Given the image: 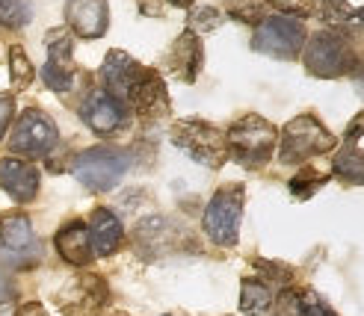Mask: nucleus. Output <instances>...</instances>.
<instances>
[{
	"mask_svg": "<svg viewBox=\"0 0 364 316\" xmlns=\"http://www.w3.org/2000/svg\"><path fill=\"white\" fill-rule=\"evenodd\" d=\"M276 127L261 116H246L240 121H234L231 130L225 134L228 157H234L246 169H261L269 163L272 148H276Z\"/></svg>",
	"mask_w": 364,
	"mask_h": 316,
	"instance_id": "obj_1",
	"label": "nucleus"
},
{
	"mask_svg": "<svg viewBox=\"0 0 364 316\" xmlns=\"http://www.w3.org/2000/svg\"><path fill=\"white\" fill-rule=\"evenodd\" d=\"M338 148V139L335 134H329L320 119L314 116H296L290 124H284L282 130V151H279V160L287 165V163H305L317 154H329Z\"/></svg>",
	"mask_w": 364,
	"mask_h": 316,
	"instance_id": "obj_2",
	"label": "nucleus"
},
{
	"mask_svg": "<svg viewBox=\"0 0 364 316\" xmlns=\"http://www.w3.org/2000/svg\"><path fill=\"white\" fill-rule=\"evenodd\" d=\"M172 142L184 151L187 157H193L196 163L208 165V169H220L228 157V145H225V134L220 127H213L202 119H184L172 127Z\"/></svg>",
	"mask_w": 364,
	"mask_h": 316,
	"instance_id": "obj_3",
	"label": "nucleus"
},
{
	"mask_svg": "<svg viewBox=\"0 0 364 316\" xmlns=\"http://www.w3.org/2000/svg\"><path fill=\"white\" fill-rule=\"evenodd\" d=\"M355 65H358L355 50L350 45V39H343L341 33L323 30V33L311 36L308 50H305L308 74L323 77V80H332V77H343V74H350Z\"/></svg>",
	"mask_w": 364,
	"mask_h": 316,
	"instance_id": "obj_4",
	"label": "nucleus"
},
{
	"mask_svg": "<svg viewBox=\"0 0 364 316\" xmlns=\"http://www.w3.org/2000/svg\"><path fill=\"white\" fill-rule=\"evenodd\" d=\"M240 219H243V187L228 183V187L216 190L213 198L208 201L202 225H205V234L210 236V243L231 249L234 243H237Z\"/></svg>",
	"mask_w": 364,
	"mask_h": 316,
	"instance_id": "obj_5",
	"label": "nucleus"
},
{
	"mask_svg": "<svg viewBox=\"0 0 364 316\" xmlns=\"http://www.w3.org/2000/svg\"><path fill=\"white\" fill-rule=\"evenodd\" d=\"M131 169V154L122 148H89L75 160V178L92 192H110Z\"/></svg>",
	"mask_w": 364,
	"mask_h": 316,
	"instance_id": "obj_6",
	"label": "nucleus"
},
{
	"mask_svg": "<svg viewBox=\"0 0 364 316\" xmlns=\"http://www.w3.org/2000/svg\"><path fill=\"white\" fill-rule=\"evenodd\" d=\"M42 246L36 243L33 225L24 213H6L0 219V266L30 269L39 263Z\"/></svg>",
	"mask_w": 364,
	"mask_h": 316,
	"instance_id": "obj_7",
	"label": "nucleus"
},
{
	"mask_svg": "<svg viewBox=\"0 0 364 316\" xmlns=\"http://www.w3.org/2000/svg\"><path fill=\"white\" fill-rule=\"evenodd\" d=\"M305 39H308V33L299 18L269 15L264 24H258L252 48L258 53H267V57H276V60H294V57H299Z\"/></svg>",
	"mask_w": 364,
	"mask_h": 316,
	"instance_id": "obj_8",
	"label": "nucleus"
},
{
	"mask_svg": "<svg viewBox=\"0 0 364 316\" xmlns=\"http://www.w3.org/2000/svg\"><path fill=\"white\" fill-rule=\"evenodd\" d=\"M60 142L57 124L42 109H24L21 119L15 121V130L9 136V148L18 157H48Z\"/></svg>",
	"mask_w": 364,
	"mask_h": 316,
	"instance_id": "obj_9",
	"label": "nucleus"
},
{
	"mask_svg": "<svg viewBox=\"0 0 364 316\" xmlns=\"http://www.w3.org/2000/svg\"><path fill=\"white\" fill-rule=\"evenodd\" d=\"M107 299H110V290H107L104 278L80 275L57 295V305L65 316H95L98 310H104Z\"/></svg>",
	"mask_w": 364,
	"mask_h": 316,
	"instance_id": "obj_10",
	"label": "nucleus"
},
{
	"mask_svg": "<svg viewBox=\"0 0 364 316\" xmlns=\"http://www.w3.org/2000/svg\"><path fill=\"white\" fill-rule=\"evenodd\" d=\"M83 121L95 130L98 136H116L122 127H127V107L107 95L104 89H95L80 107Z\"/></svg>",
	"mask_w": 364,
	"mask_h": 316,
	"instance_id": "obj_11",
	"label": "nucleus"
},
{
	"mask_svg": "<svg viewBox=\"0 0 364 316\" xmlns=\"http://www.w3.org/2000/svg\"><path fill=\"white\" fill-rule=\"evenodd\" d=\"M127 104L136 109V116L142 119H163L169 113V92L166 83L157 71L142 68L139 80L134 83V89L127 92Z\"/></svg>",
	"mask_w": 364,
	"mask_h": 316,
	"instance_id": "obj_12",
	"label": "nucleus"
},
{
	"mask_svg": "<svg viewBox=\"0 0 364 316\" xmlns=\"http://www.w3.org/2000/svg\"><path fill=\"white\" fill-rule=\"evenodd\" d=\"M142 74V65L127 57L124 50H110L107 53V60L101 65V80H104V92L107 95H113L116 101L127 104V92L134 89V83L139 80Z\"/></svg>",
	"mask_w": 364,
	"mask_h": 316,
	"instance_id": "obj_13",
	"label": "nucleus"
},
{
	"mask_svg": "<svg viewBox=\"0 0 364 316\" xmlns=\"http://www.w3.org/2000/svg\"><path fill=\"white\" fill-rule=\"evenodd\" d=\"M65 18L80 39H101L110 24V9H107V0H68Z\"/></svg>",
	"mask_w": 364,
	"mask_h": 316,
	"instance_id": "obj_14",
	"label": "nucleus"
},
{
	"mask_svg": "<svg viewBox=\"0 0 364 316\" xmlns=\"http://www.w3.org/2000/svg\"><path fill=\"white\" fill-rule=\"evenodd\" d=\"M0 187H4L18 204H27L39 192V169L27 160L4 157L0 160Z\"/></svg>",
	"mask_w": 364,
	"mask_h": 316,
	"instance_id": "obj_15",
	"label": "nucleus"
},
{
	"mask_svg": "<svg viewBox=\"0 0 364 316\" xmlns=\"http://www.w3.org/2000/svg\"><path fill=\"white\" fill-rule=\"evenodd\" d=\"M202 62H205V50H202V42H198V36L193 30L181 33L178 42L169 48L166 53V68L169 74H175L178 80L184 83H193L198 77V71H202Z\"/></svg>",
	"mask_w": 364,
	"mask_h": 316,
	"instance_id": "obj_16",
	"label": "nucleus"
},
{
	"mask_svg": "<svg viewBox=\"0 0 364 316\" xmlns=\"http://www.w3.org/2000/svg\"><path fill=\"white\" fill-rule=\"evenodd\" d=\"M122 222L116 219V213H110L107 207H98L89 216V243H92V254L98 257H110L119 251L122 246Z\"/></svg>",
	"mask_w": 364,
	"mask_h": 316,
	"instance_id": "obj_17",
	"label": "nucleus"
},
{
	"mask_svg": "<svg viewBox=\"0 0 364 316\" xmlns=\"http://www.w3.org/2000/svg\"><path fill=\"white\" fill-rule=\"evenodd\" d=\"M57 251L60 257L65 260V263L71 266H89L92 263V243H89V228H86V222H68V225L57 234Z\"/></svg>",
	"mask_w": 364,
	"mask_h": 316,
	"instance_id": "obj_18",
	"label": "nucleus"
},
{
	"mask_svg": "<svg viewBox=\"0 0 364 316\" xmlns=\"http://www.w3.org/2000/svg\"><path fill=\"white\" fill-rule=\"evenodd\" d=\"M276 295L264 278H246L240 290V313L243 316H272Z\"/></svg>",
	"mask_w": 364,
	"mask_h": 316,
	"instance_id": "obj_19",
	"label": "nucleus"
},
{
	"mask_svg": "<svg viewBox=\"0 0 364 316\" xmlns=\"http://www.w3.org/2000/svg\"><path fill=\"white\" fill-rule=\"evenodd\" d=\"M282 316H338L314 290H290L282 295Z\"/></svg>",
	"mask_w": 364,
	"mask_h": 316,
	"instance_id": "obj_20",
	"label": "nucleus"
},
{
	"mask_svg": "<svg viewBox=\"0 0 364 316\" xmlns=\"http://www.w3.org/2000/svg\"><path fill=\"white\" fill-rule=\"evenodd\" d=\"M332 172L343 180V183H353V187H364V151L355 145L341 148L332 160Z\"/></svg>",
	"mask_w": 364,
	"mask_h": 316,
	"instance_id": "obj_21",
	"label": "nucleus"
},
{
	"mask_svg": "<svg viewBox=\"0 0 364 316\" xmlns=\"http://www.w3.org/2000/svg\"><path fill=\"white\" fill-rule=\"evenodd\" d=\"M45 48H48V62L65 68V71H75L71 68V33L65 27H57L45 36Z\"/></svg>",
	"mask_w": 364,
	"mask_h": 316,
	"instance_id": "obj_22",
	"label": "nucleus"
},
{
	"mask_svg": "<svg viewBox=\"0 0 364 316\" xmlns=\"http://www.w3.org/2000/svg\"><path fill=\"white\" fill-rule=\"evenodd\" d=\"M323 12L341 24H361L364 27V0H323Z\"/></svg>",
	"mask_w": 364,
	"mask_h": 316,
	"instance_id": "obj_23",
	"label": "nucleus"
},
{
	"mask_svg": "<svg viewBox=\"0 0 364 316\" xmlns=\"http://www.w3.org/2000/svg\"><path fill=\"white\" fill-rule=\"evenodd\" d=\"M30 18H33L30 0H0V27L21 30Z\"/></svg>",
	"mask_w": 364,
	"mask_h": 316,
	"instance_id": "obj_24",
	"label": "nucleus"
},
{
	"mask_svg": "<svg viewBox=\"0 0 364 316\" xmlns=\"http://www.w3.org/2000/svg\"><path fill=\"white\" fill-rule=\"evenodd\" d=\"M9 74H12V86L15 89H27L33 83V77H36L33 62L27 60L24 48H18V45L9 48Z\"/></svg>",
	"mask_w": 364,
	"mask_h": 316,
	"instance_id": "obj_25",
	"label": "nucleus"
},
{
	"mask_svg": "<svg viewBox=\"0 0 364 316\" xmlns=\"http://www.w3.org/2000/svg\"><path fill=\"white\" fill-rule=\"evenodd\" d=\"M231 18H237L243 24H264L269 18V6L264 0H237L231 6Z\"/></svg>",
	"mask_w": 364,
	"mask_h": 316,
	"instance_id": "obj_26",
	"label": "nucleus"
},
{
	"mask_svg": "<svg viewBox=\"0 0 364 316\" xmlns=\"http://www.w3.org/2000/svg\"><path fill=\"white\" fill-rule=\"evenodd\" d=\"M326 178L323 172H317V169H302L294 180H290V192H294L296 198H311L320 187H326Z\"/></svg>",
	"mask_w": 364,
	"mask_h": 316,
	"instance_id": "obj_27",
	"label": "nucleus"
},
{
	"mask_svg": "<svg viewBox=\"0 0 364 316\" xmlns=\"http://www.w3.org/2000/svg\"><path fill=\"white\" fill-rule=\"evenodd\" d=\"M42 80H45V86L53 89V92H68L71 86H75V71H65V68H57V65L45 62Z\"/></svg>",
	"mask_w": 364,
	"mask_h": 316,
	"instance_id": "obj_28",
	"label": "nucleus"
},
{
	"mask_svg": "<svg viewBox=\"0 0 364 316\" xmlns=\"http://www.w3.org/2000/svg\"><path fill=\"white\" fill-rule=\"evenodd\" d=\"M190 24H193V33L202 30V33H213L216 27L223 24V12H216L210 6H198L190 12Z\"/></svg>",
	"mask_w": 364,
	"mask_h": 316,
	"instance_id": "obj_29",
	"label": "nucleus"
},
{
	"mask_svg": "<svg viewBox=\"0 0 364 316\" xmlns=\"http://www.w3.org/2000/svg\"><path fill=\"white\" fill-rule=\"evenodd\" d=\"M272 6H279L282 15H320L323 6H320V0H269Z\"/></svg>",
	"mask_w": 364,
	"mask_h": 316,
	"instance_id": "obj_30",
	"label": "nucleus"
},
{
	"mask_svg": "<svg viewBox=\"0 0 364 316\" xmlns=\"http://www.w3.org/2000/svg\"><path fill=\"white\" fill-rule=\"evenodd\" d=\"M12 116H15V98L12 95H0V139H4Z\"/></svg>",
	"mask_w": 364,
	"mask_h": 316,
	"instance_id": "obj_31",
	"label": "nucleus"
},
{
	"mask_svg": "<svg viewBox=\"0 0 364 316\" xmlns=\"http://www.w3.org/2000/svg\"><path fill=\"white\" fill-rule=\"evenodd\" d=\"M343 136H347V142H355L358 136H364V113L350 121V127H347V134H343Z\"/></svg>",
	"mask_w": 364,
	"mask_h": 316,
	"instance_id": "obj_32",
	"label": "nucleus"
},
{
	"mask_svg": "<svg viewBox=\"0 0 364 316\" xmlns=\"http://www.w3.org/2000/svg\"><path fill=\"white\" fill-rule=\"evenodd\" d=\"M15 316H50L39 302H27V305H21L15 310Z\"/></svg>",
	"mask_w": 364,
	"mask_h": 316,
	"instance_id": "obj_33",
	"label": "nucleus"
},
{
	"mask_svg": "<svg viewBox=\"0 0 364 316\" xmlns=\"http://www.w3.org/2000/svg\"><path fill=\"white\" fill-rule=\"evenodd\" d=\"M12 295H15V284L9 281V278H6L4 272H0V305H6V302L12 299Z\"/></svg>",
	"mask_w": 364,
	"mask_h": 316,
	"instance_id": "obj_34",
	"label": "nucleus"
},
{
	"mask_svg": "<svg viewBox=\"0 0 364 316\" xmlns=\"http://www.w3.org/2000/svg\"><path fill=\"white\" fill-rule=\"evenodd\" d=\"M169 4H172V6H190L193 0H169Z\"/></svg>",
	"mask_w": 364,
	"mask_h": 316,
	"instance_id": "obj_35",
	"label": "nucleus"
},
{
	"mask_svg": "<svg viewBox=\"0 0 364 316\" xmlns=\"http://www.w3.org/2000/svg\"><path fill=\"white\" fill-rule=\"evenodd\" d=\"M113 316H127V313H113Z\"/></svg>",
	"mask_w": 364,
	"mask_h": 316,
	"instance_id": "obj_36",
	"label": "nucleus"
}]
</instances>
